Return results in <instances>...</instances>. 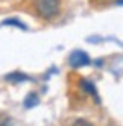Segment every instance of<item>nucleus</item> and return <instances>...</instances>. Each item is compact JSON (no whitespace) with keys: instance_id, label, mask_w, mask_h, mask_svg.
<instances>
[{"instance_id":"obj_5","label":"nucleus","mask_w":123,"mask_h":126,"mask_svg":"<svg viewBox=\"0 0 123 126\" xmlns=\"http://www.w3.org/2000/svg\"><path fill=\"white\" fill-rule=\"evenodd\" d=\"M38 103H40V99H38V96L35 93L28 94V97H26V100H24V106L26 108H35Z\"/></svg>"},{"instance_id":"obj_8","label":"nucleus","mask_w":123,"mask_h":126,"mask_svg":"<svg viewBox=\"0 0 123 126\" xmlns=\"http://www.w3.org/2000/svg\"><path fill=\"white\" fill-rule=\"evenodd\" d=\"M116 3L117 5H123V0H116Z\"/></svg>"},{"instance_id":"obj_7","label":"nucleus","mask_w":123,"mask_h":126,"mask_svg":"<svg viewBox=\"0 0 123 126\" xmlns=\"http://www.w3.org/2000/svg\"><path fill=\"white\" fill-rule=\"evenodd\" d=\"M11 23H12L14 26H18V28H21V29H26V26H24L21 21H18V20H6L3 24H11Z\"/></svg>"},{"instance_id":"obj_2","label":"nucleus","mask_w":123,"mask_h":126,"mask_svg":"<svg viewBox=\"0 0 123 126\" xmlns=\"http://www.w3.org/2000/svg\"><path fill=\"white\" fill-rule=\"evenodd\" d=\"M91 62L90 56L87 55L84 50H73L68 56V64L72 65L73 68H81V67H85Z\"/></svg>"},{"instance_id":"obj_4","label":"nucleus","mask_w":123,"mask_h":126,"mask_svg":"<svg viewBox=\"0 0 123 126\" xmlns=\"http://www.w3.org/2000/svg\"><path fill=\"white\" fill-rule=\"evenodd\" d=\"M5 79L11 80V82H23V80H29L31 78L23 75V73H18V71H14V73H11V75H6Z\"/></svg>"},{"instance_id":"obj_1","label":"nucleus","mask_w":123,"mask_h":126,"mask_svg":"<svg viewBox=\"0 0 123 126\" xmlns=\"http://www.w3.org/2000/svg\"><path fill=\"white\" fill-rule=\"evenodd\" d=\"M35 11L44 20H50L58 15L61 8V0H33Z\"/></svg>"},{"instance_id":"obj_6","label":"nucleus","mask_w":123,"mask_h":126,"mask_svg":"<svg viewBox=\"0 0 123 126\" xmlns=\"http://www.w3.org/2000/svg\"><path fill=\"white\" fill-rule=\"evenodd\" d=\"M72 126H94L93 123H90L88 120H85V119H77V120H75L73 122V125Z\"/></svg>"},{"instance_id":"obj_3","label":"nucleus","mask_w":123,"mask_h":126,"mask_svg":"<svg viewBox=\"0 0 123 126\" xmlns=\"http://www.w3.org/2000/svg\"><path fill=\"white\" fill-rule=\"evenodd\" d=\"M81 88L84 90L85 93H88L93 99H94V102L96 103H100V97H99V93H97V90H96V87H94V84L93 82H90V80H87V79H81Z\"/></svg>"}]
</instances>
